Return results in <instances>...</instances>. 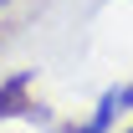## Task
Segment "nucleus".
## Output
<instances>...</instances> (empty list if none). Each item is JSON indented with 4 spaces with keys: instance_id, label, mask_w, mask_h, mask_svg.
<instances>
[{
    "instance_id": "2",
    "label": "nucleus",
    "mask_w": 133,
    "mask_h": 133,
    "mask_svg": "<svg viewBox=\"0 0 133 133\" xmlns=\"http://www.w3.org/2000/svg\"><path fill=\"white\" fill-rule=\"evenodd\" d=\"M118 108H123V102H118V92H108V97H102V108H97V118H92L87 128H56V133H108V123H113Z\"/></svg>"
},
{
    "instance_id": "4",
    "label": "nucleus",
    "mask_w": 133,
    "mask_h": 133,
    "mask_svg": "<svg viewBox=\"0 0 133 133\" xmlns=\"http://www.w3.org/2000/svg\"><path fill=\"white\" fill-rule=\"evenodd\" d=\"M128 133H133V128H128Z\"/></svg>"
},
{
    "instance_id": "3",
    "label": "nucleus",
    "mask_w": 133,
    "mask_h": 133,
    "mask_svg": "<svg viewBox=\"0 0 133 133\" xmlns=\"http://www.w3.org/2000/svg\"><path fill=\"white\" fill-rule=\"evenodd\" d=\"M118 102H133V87H128V92H118Z\"/></svg>"
},
{
    "instance_id": "1",
    "label": "nucleus",
    "mask_w": 133,
    "mask_h": 133,
    "mask_svg": "<svg viewBox=\"0 0 133 133\" xmlns=\"http://www.w3.org/2000/svg\"><path fill=\"white\" fill-rule=\"evenodd\" d=\"M26 87H31V72H16L10 82H0V118H36V108L26 102Z\"/></svg>"
}]
</instances>
